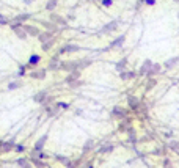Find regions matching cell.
I'll return each instance as SVG.
<instances>
[{
  "label": "cell",
  "mask_w": 179,
  "mask_h": 168,
  "mask_svg": "<svg viewBox=\"0 0 179 168\" xmlns=\"http://www.w3.org/2000/svg\"><path fill=\"white\" fill-rule=\"evenodd\" d=\"M80 50V46L79 44H74V42H66V44L60 46L57 49V55H66V53H76Z\"/></svg>",
  "instance_id": "cell-1"
},
{
  "label": "cell",
  "mask_w": 179,
  "mask_h": 168,
  "mask_svg": "<svg viewBox=\"0 0 179 168\" xmlns=\"http://www.w3.org/2000/svg\"><path fill=\"white\" fill-rule=\"evenodd\" d=\"M110 116L113 119H124V118H127L129 116V110H126L124 107H119V105H116V107L112 108V112H110Z\"/></svg>",
  "instance_id": "cell-2"
},
{
  "label": "cell",
  "mask_w": 179,
  "mask_h": 168,
  "mask_svg": "<svg viewBox=\"0 0 179 168\" xmlns=\"http://www.w3.org/2000/svg\"><path fill=\"white\" fill-rule=\"evenodd\" d=\"M60 71H65V72L79 71V66H77V60H61Z\"/></svg>",
  "instance_id": "cell-3"
},
{
  "label": "cell",
  "mask_w": 179,
  "mask_h": 168,
  "mask_svg": "<svg viewBox=\"0 0 179 168\" xmlns=\"http://www.w3.org/2000/svg\"><path fill=\"white\" fill-rule=\"evenodd\" d=\"M46 76H47V69L46 68H35V69H30L28 72V77L33 80H44Z\"/></svg>",
  "instance_id": "cell-4"
},
{
  "label": "cell",
  "mask_w": 179,
  "mask_h": 168,
  "mask_svg": "<svg viewBox=\"0 0 179 168\" xmlns=\"http://www.w3.org/2000/svg\"><path fill=\"white\" fill-rule=\"evenodd\" d=\"M60 66H61V60H60V55H53V57H50V60H49V63H47V71H52V72H55V71H60Z\"/></svg>",
  "instance_id": "cell-5"
},
{
  "label": "cell",
  "mask_w": 179,
  "mask_h": 168,
  "mask_svg": "<svg viewBox=\"0 0 179 168\" xmlns=\"http://www.w3.org/2000/svg\"><path fill=\"white\" fill-rule=\"evenodd\" d=\"M11 32H13L16 36L19 38V40H27L28 38V35L25 33V30H24V24H11Z\"/></svg>",
  "instance_id": "cell-6"
},
{
  "label": "cell",
  "mask_w": 179,
  "mask_h": 168,
  "mask_svg": "<svg viewBox=\"0 0 179 168\" xmlns=\"http://www.w3.org/2000/svg\"><path fill=\"white\" fill-rule=\"evenodd\" d=\"M49 21L53 22V24L58 25V27H63V28L68 27V19H65L63 16H60V14H57V13H50Z\"/></svg>",
  "instance_id": "cell-7"
},
{
  "label": "cell",
  "mask_w": 179,
  "mask_h": 168,
  "mask_svg": "<svg viewBox=\"0 0 179 168\" xmlns=\"http://www.w3.org/2000/svg\"><path fill=\"white\" fill-rule=\"evenodd\" d=\"M47 140H49V134H42L40 138L35 142L32 149L33 151H42V149H44V146H46V143H47Z\"/></svg>",
  "instance_id": "cell-8"
},
{
  "label": "cell",
  "mask_w": 179,
  "mask_h": 168,
  "mask_svg": "<svg viewBox=\"0 0 179 168\" xmlns=\"http://www.w3.org/2000/svg\"><path fill=\"white\" fill-rule=\"evenodd\" d=\"M42 57L40 53H32V55L28 57V60H27V66H28V69H35L38 65L41 63Z\"/></svg>",
  "instance_id": "cell-9"
},
{
  "label": "cell",
  "mask_w": 179,
  "mask_h": 168,
  "mask_svg": "<svg viewBox=\"0 0 179 168\" xmlns=\"http://www.w3.org/2000/svg\"><path fill=\"white\" fill-rule=\"evenodd\" d=\"M32 19V14L30 13H21V14H17V16H14L13 19H11V24H24V22L27 21H30Z\"/></svg>",
  "instance_id": "cell-10"
},
{
  "label": "cell",
  "mask_w": 179,
  "mask_h": 168,
  "mask_svg": "<svg viewBox=\"0 0 179 168\" xmlns=\"http://www.w3.org/2000/svg\"><path fill=\"white\" fill-rule=\"evenodd\" d=\"M47 97H49V93L44 91V90H41V91H38V93H35V94H33V102L42 105V104L46 102V99H47Z\"/></svg>",
  "instance_id": "cell-11"
},
{
  "label": "cell",
  "mask_w": 179,
  "mask_h": 168,
  "mask_svg": "<svg viewBox=\"0 0 179 168\" xmlns=\"http://www.w3.org/2000/svg\"><path fill=\"white\" fill-rule=\"evenodd\" d=\"M38 22H40V24L44 27L47 32H52V33H58V32H60V27L55 25L53 22H50V21H44V19H41V21H38Z\"/></svg>",
  "instance_id": "cell-12"
},
{
  "label": "cell",
  "mask_w": 179,
  "mask_h": 168,
  "mask_svg": "<svg viewBox=\"0 0 179 168\" xmlns=\"http://www.w3.org/2000/svg\"><path fill=\"white\" fill-rule=\"evenodd\" d=\"M140 104H142V101H140V97L134 96V94H129L127 96V105L130 107V110L137 112V108L140 107Z\"/></svg>",
  "instance_id": "cell-13"
},
{
  "label": "cell",
  "mask_w": 179,
  "mask_h": 168,
  "mask_svg": "<svg viewBox=\"0 0 179 168\" xmlns=\"http://www.w3.org/2000/svg\"><path fill=\"white\" fill-rule=\"evenodd\" d=\"M80 77H82V72L80 71H72V72H68V76L65 77V83H68V85H71L74 83V82H77V80H80Z\"/></svg>",
  "instance_id": "cell-14"
},
{
  "label": "cell",
  "mask_w": 179,
  "mask_h": 168,
  "mask_svg": "<svg viewBox=\"0 0 179 168\" xmlns=\"http://www.w3.org/2000/svg\"><path fill=\"white\" fill-rule=\"evenodd\" d=\"M44 112H46V115H47L49 118H53V116H57L58 113H60V108H58V105L53 102V104L47 105V107H44Z\"/></svg>",
  "instance_id": "cell-15"
},
{
  "label": "cell",
  "mask_w": 179,
  "mask_h": 168,
  "mask_svg": "<svg viewBox=\"0 0 179 168\" xmlns=\"http://www.w3.org/2000/svg\"><path fill=\"white\" fill-rule=\"evenodd\" d=\"M53 35L55 33H52V32H47V30H44V32H41L40 35H38V41H40V44H44V42H47V41H50V40H53Z\"/></svg>",
  "instance_id": "cell-16"
},
{
  "label": "cell",
  "mask_w": 179,
  "mask_h": 168,
  "mask_svg": "<svg viewBox=\"0 0 179 168\" xmlns=\"http://www.w3.org/2000/svg\"><path fill=\"white\" fill-rule=\"evenodd\" d=\"M24 30H25V33L28 35V36H35V38L41 33V30L38 28L36 25H32V24H24Z\"/></svg>",
  "instance_id": "cell-17"
},
{
  "label": "cell",
  "mask_w": 179,
  "mask_h": 168,
  "mask_svg": "<svg viewBox=\"0 0 179 168\" xmlns=\"http://www.w3.org/2000/svg\"><path fill=\"white\" fill-rule=\"evenodd\" d=\"M118 27H119V22L118 21H112V22H108V24L104 25L101 32H102V33H112V32H116V30H118Z\"/></svg>",
  "instance_id": "cell-18"
},
{
  "label": "cell",
  "mask_w": 179,
  "mask_h": 168,
  "mask_svg": "<svg viewBox=\"0 0 179 168\" xmlns=\"http://www.w3.org/2000/svg\"><path fill=\"white\" fill-rule=\"evenodd\" d=\"M132 129V119L127 116V118H124L121 119V123H119V126H118V131H121V132H129Z\"/></svg>",
  "instance_id": "cell-19"
},
{
  "label": "cell",
  "mask_w": 179,
  "mask_h": 168,
  "mask_svg": "<svg viewBox=\"0 0 179 168\" xmlns=\"http://www.w3.org/2000/svg\"><path fill=\"white\" fill-rule=\"evenodd\" d=\"M14 140H6V142H2V154H8V152L14 151Z\"/></svg>",
  "instance_id": "cell-20"
},
{
  "label": "cell",
  "mask_w": 179,
  "mask_h": 168,
  "mask_svg": "<svg viewBox=\"0 0 179 168\" xmlns=\"http://www.w3.org/2000/svg\"><path fill=\"white\" fill-rule=\"evenodd\" d=\"M154 63L151 60H145L143 61V65L140 66V69H138V74L140 76H148V72H149V69H151V66H153Z\"/></svg>",
  "instance_id": "cell-21"
},
{
  "label": "cell",
  "mask_w": 179,
  "mask_h": 168,
  "mask_svg": "<svg viewBox=\"0 0 179 168\" xmlns=\"http://www.w3.org/2000/svg\"><path fill=\"white\" fill-rule=\"evenodd\" d=\"M22 87H24V80H22V79H14V80L10 82L6 88H8V91H14V90H19Z\"/></svg>",
  "instance_id": "cell-22"
},
{
  "label": "cell",
  "mask_w": 179,
  "mask_h": 168,
  "mask_svg": "<svg viewBox=\"0 0 179 168\" xmlns=\"http://www.w3.org/2000/svg\"><path fill=\"white\" fill-rule=\"evenodd\" d=\"M93 65V58H77V66H79V71L82 69H87L88 66Z\"/></svg>",
  "instance_id": "cell-23"
},
{
  "label": "cell",
  "mask_w": 179,
  "mask_h": 168,
  "mask_svg": "<svg viewBox=\"0 0 179 168\" xmlns=\"http://www.w3.org/2000/svg\"><path fill=\"white\" fill-rule=\"evenodd\" d=\"M30 162H32V165H33L35 168H49V167H47V163H46L44 160H41V159L35 157V156H30Z\"/></svg>",
  "instance_id": "cell-24"
},
{
  "label": "cell",
  "mask_w": 179,
  "mask_h": 168,
  "mask_svg": "<svg viewBox=\"0 0 179 168\" xmlns=\"http://www.w3.org/2000/svg\"><path fill=\"white\" fill-rule=\"evenodd\" d=\"M124 41H126V35H119V36L116 38V40H113V41L110 42V46H108V47H110V49L121 47V46L124 44Z\"/></svg>",
  "instance_id": "cell-25"
},
{
  "label": "cell",
  "mask_w": 179,
  "mask_h": 168,
  "mask_svg": "<svg viewBox=\"0 0 179 168\" xmlns=\"http://www.w3.org/2000/svg\"><path fill=\"white\" fill-rule=\"evenodd\" d=\"M16 165L19 168H33L32 165V162H30V159H27V157H19L16 160Z\"/></svg>",
  "instance_id": "cell-26"
},
{
  "label": "cell",
  "mask_w": 179,
  "mask_h": 168,
  "mask_svg": "<svg viewBox=\"0 0 179 168\" xmlns=\"http://www.w3.org/2000/svg\"><path fill=\"white\" fill-rule=\"evenodd\" d=\"M135 76H137V74H135L134 71H126V69L119 72V79H121V80H130V79H135Z\"/></svg>",
  "instance_id": "cell-27"
},
{
  "label": "cell",
  "mask_w": 179,
  "mask_h": 168,
  "mask_svg": "<svg viewBox=\"0 0 179 168\" xmlns=\"http://www.w3.org/2000/svg\"><path fill=\"white\" fill-rule=\"evenodd\" d=\"M113 149H115V144L105 143V144H102V146L99 148V154H108V152H112Z\"/></svg>",
  "instance_id": "cell-28"
},
{
  "label": "cell",
  "mask_w": 179,
  "mask_h": 168,
  "mask_svg": "<svg viewBox=\"0 0 179 168\" xmlns=\"http://www.w3.org/2000/svg\"><path fill=\"white\" fill-rule=\"evenodd\" d=\"M30 156H35V157L41 159V160H47L49 159V154H46L44 151H30Z\"/></svg>",
  "instance_id": "cell-29"
},
{
  "label": "cell",
  "mask_w": 179,
  "mask_h": 168,
  "mask_svg": "<svg viewBox=\"0 0 179 168\" xmlns=\"http://www.w3.org/2000/svg\"><path fill=\"white\" fill-rule=\"evenodd\" d=\"M93 146H94V140H93V138H88L87 142L83 143V148H82V151H83V152H90V151L93 149Z\"/></svg>",
  "instance_id": "cell-30"
},
{
  "label": "cell",
  "mask_w": 179,
  "mask_h": 168,
  "mask_svg": "<svg viewBox=\"0 0 179 168\" xmlns=\"http://www.w3.org/2000/svg\"><path fill=\"white\" fill-rule=\"evenodd\" d=\"M57 5H58V0H47V3H46V11L53 13V10L57 8Z\"/></svg>",
  "instance_id": "cell-31"
},
{
  "label": "cell",
  "mask_w": 179,
  "mask_h": 168,
  "mask_svg": "<svg viewBox=\"0 0 179 168\" xmlns=\"http://www.w3.org/2000/svg\"><path fill=\"white\" fill-rule=\"evenodd\" d=\"M53 46H55V38L50 40V41H47V42H44V44H41V50H42V52H49Z\"/></svg>",
  "instance_id": "cell-32"
},
{
  "label": "cell",
  "mask_w": 179,
  "mask_h": 168,
  "mask_svg": "<svg viewBox=\"0 0 179 168\" xmlns=\"http://www.w3.org/2000/svg\"><path fill=\"white\" fill-rule=\"evenodd\" d=\"M28 74V66H27V63L25 65H19V71H17V77L21 79V77H24V76H27Z\"/></svg>",
  "instance_id": "cell-33"
},
{
  "label": "cell",
  "mask_w": 179,
  "mask_h": 168,
  "mask_svg": "<svg viewBox=\"0 0 179 168\" xmlns=\"http://www.w3.org/2000/svg\"><path fill=\"white\" fill-rule=\"evenodd\" d=\"M159 72H160V65L154 63L153 66H151L149 72H148V77H153V76H155V74H159Z\"/></svg>",
  "instance_id": "cell-34"
},
{
  "label": "cell",
  "mask_w": 179,
  "mask_h": 168,
  "mask_svg": "<svg viewBox=\"0 0 179 168\" xmlns=\"http://www.w3.org/2000/svg\"><path fill=\"white\" fill-rule=\"evenodd\" d=\"M126 66H127V58H123L121 61H118V63L115 65V68H116V71H118V72H121V71H124Z\"/></svg>",
  "instance_id": "cell-35"
},
{
  "label": "cell",
  "mask_w": 179,
  "mask_h": 168,
  "mask_svg": "<svg viewBox=\"0 0 179 168\" xmlns=\"http://www.w3.org/2000/svg\"><path fill=\"white\" fill-rule=\"evenodd\" d=\"M178 61H179V57H173V58H170L168 61H165V68L171 69L173 66H176V65H178Z\"/></svg>",
  "instance_id": "cell-36"
},
{
  "label": "cell",
  "mask_w": 179,
  "mask_h": 168,
  "mask_svg": "<svg viewBox=\"0 0 179 168\" xmlns=\"http://www.w3.org/2000/svg\"><path fill=\"white\" fill-rule=\"evenodd\" d=\"M155 85H157V79H154V77H149L146 82V91H149V90H153Z\"/></svg>",
  "instance_id": "cell-37"
},
{
  "label": "cell",
  "mask_w": 179,
  "mask_h": 168,
  "mask_svg": "<svg viewBox=\"0 0 179 168\" xmlns=\"http://www.w3.org/2000/svg\"><path fill=\"white\" fill-rule=\"evenodd\" d=\"M25 149H27V148L22 143H16V144H14V152H19V154H21V152H25Z\"/></svg>",
  "instance_id": "cell-38"
},
{
  "label": "cell",
  "mask_w": 179,
  "mask_h": 168,
  "mask_svg": "<svg viewBox=\"0 0 179 168\" xmlns=\"http://www.w3.org/2000/svg\"><path fill=\"white\" fill-rule=\"evenodd\" d=\"M58 105V108L60 110H68L69 108V102H61V101H58V102H55Z\"/></svg>",
  "instance_id": "cell-39"
},
{
  "label": "cell",
  "mask_w": 179,
  "mask_h": 168,
  "mask_svg": "<svg viewBox=\"0 0 179 168\" xmlns=\"http://www.w3.org/2000/svg\"><path fill=\"white\" fill-rule=\"evenodd\" d=\"M6 24H10V22H8V17H6L5 14L0 13V25H6Z\"/></svg>",
  "instance_id": "cell-40"
},
{
  "label": "cell",
  "mask_w": 179,
  "mask_h": 168,
  "mask_svg": "<svg viewBox=\"0 0 179 168\" xmlns=\"http://www.w3.org/2000/svg\"><path fill=\"white\" fill-rule=\"evenodd\" d=\"M82 85H83V80H77V82H74V83H71L69 85V88H79V87H82Z\"/></svg>",
  "instance_id": "cell-41"
},
{
  "label": "cell",
  "mask_w": 179,
  "mask_h": 168,
  "mask_svg": "<svg viewBox=\"0 0 179 168\" xmlns=\"http://www.w3.org/2000/svg\"><path fill=\"white\" fill-rule=\"evenodd\" d=\"M112 3H113V0H101V5H102L104 8H108V6H112Z\"/></svg>",
  "instance_id": "cell-42"
},
{
  "label": "cell",
  "mask_w": 179,
  "mask_h": 168,
  "mask_svg": "<svg viewBox=\"0 0 179 168\" xmlns=\"http://www.w3.org/2000/svg\"><path fill=\"white\" fill-rule=\"evenodd\" d=\"M170 148H171V149H174V151H178L179 149V143L178 142H171L170 143Z\"/></svg>",
  "instance_id": "cell-43"
},
{
  "label": "cell",
  "mask_w": 179,
  "mask_h": 168,
  "mask_svg": "<svg viewBox=\"0 0 179 168\" xmlns=\"http://www.w3.org/2000/svg\"><path fill=\"white\" fill-rule=\"evenodd\" d=\"M143 3H145V0H137V3H135V10L140 11V8H142Z\"/></svg>",
  "instance_id": "cell-44"
},
{
  "label": "cell",
  "mask_w": 179,
  "mask_h": 168,
  "mask_svg": "<svg viewBox=\"0 0 179 168\" xmlns=\"http://www.w3.org/2000/svg\"><path fill=\"white\" fill-rule=\"evenodd\" d=\"M145 5H148V6H154V5H155V0H145Z\"/></svg>",
  "instance_id": "cell-45"
},
{
  "label": "cell",
  "mask_w": 179,
  "mask_h": 168,
  "mask_svg": "<svg viewBox=\"0 0 179 168\" xmlns=\"http://www.w3.org/2000/svg\"><path fill=\"white\" fill-rule=\"evenodd\" d=\"M163 165H165V168H171V163L168 159H165V162H163Z\"/></svg>",
  "instance_id": "cell-46"
},
{
  "label": "cell",
  "mask_w": 179,
  "mask_h": 168,
  "mask_svg": "<svg viewBox=\"0 0 179 168\" xmlns=\"http://www.w3.org/2000/svg\"><path fill=\"white\" fill-rule=\"evenodd\" d=\"M163 152H165V149H155V151H154V154H155V156H159V154H163Z\"/></svg>",
  "instance_id": "cell-47"
},
{
  "label": "cell",
  "mask_w": 179,
  "mask_h": 168,
  "mask_svg": "<svg viewBox=\"0 0 179 168\" xmlns=\"http://www.w3.org/2000/svg\"><path fill=\"white\" fill-rule=\"evenodd\" d=\"M33 2H35V0H24V3H25V5H32Z\"/></svg>",
  "instance_id": "cell-48"
},
{
  "label": "cell",
  "mask_w": 179,
  "mask_h": 168,
  "mask_svg": "<svg viewBox=\"0 0 179 168\" xmlns=\"http://www.w3.org/2000/svg\"><path fill=\"white\" fill-rule=\"evenodd\" d=\"M85 168H94V167H93L91 162H90V163H87V167H85Z\"/></svg>",
  "instance_id": "cell-49"
},
{
  "label": "cell",
  "mask_w": 179,
  "mask_h": 168,
  "mask_svg": "<svg viewBox=\"0 0 179 168\" xmlns=\"http://www.w3.org/2000/svg\"><path fill=\"white\" fill-rule=\"evenodd\" d=\"M0 156H2V142H0Z\"/></svg>",
  "instance_id": "cell-50"
},
{
  "label": "cell",
  "mask_w": 179,
  "mask_h": 168,
  "mask_svg": "<svg viewBox=\"0 0 179 168\" xmlns=\"http://www.w3.org/2000/svg\"><path fill=\"white\" fill-rule=\"evenodd\" d=\"M173 2H178V3H179V0H173Z\"/></svg>",
  "instance_id": "cell-51"
},
{
  "label": "cell",
  "mask_w": 179,
  "mask_h": 168,
  "mask_svg": "<svg viewBox=\"0 0 179 168\" xmlns=\"http://www.w3.org/2000/svg\"><path fill=\"white\" fill-rule=\"evenodd\" d=\"M178 19H179V13H178Z\"/></svg>",
  "instance_id": "cell-52"
},
{
  "label": "cell",
  "mask_w": 179,
  "mask_h": 168,
  "mask_svg": "<svg viewBox=\"0 0 179 168\" xmlns=\"http://www.w3.org/2000/svg\"><path fill=\"white\" fill-rule=\"evenodd\" d=\"M49 168H50V167H49Z\"/></svg>",
  "instance_id": "cell-53"
}]
</instances>
